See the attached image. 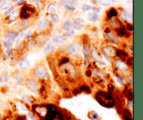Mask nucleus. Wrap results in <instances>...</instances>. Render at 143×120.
I'll return each instance as SVG.
<instances>
[{"label": "nucleus", "mask_w": 143, "mask_h": 120, "mask_svg": "<svg viewBox=\"0 0 143 120\" xmlns=\"http://www.w3.org/2000/svg\"><path fill=\"white\" fill-rule=\"evenodd\" d=\"M36 40H34V39H30V40H28L27 47H29V48H32L34 46H36Z\"/></svg>", "instance_id": "31"}, {"label": "nucleus", "mask_w": 143, "mask_h": 120, "mask_svg": "<svg viewBox=\"0 0 143 120\" xmlns=\"http://www.w3.org/2000/svg\"><path fill=\"white\" fill-rule=\"evenodd\" d=\"M57 5L55 3H51L48 7V12H54L57 11Z\"/></svg>", "instance_id": "22"}, {"label": "nucleus", "mask_w": 143, "mask_h": 120, "mask_svg": "<svg viewBox=\"0 0 143 120\" xmlns=\"http://www.w3.org/2000/svg\"><path fill=\"white\" fill-rule=\"evenodd\" d=\"M75 34V31L73 29H68L65 32V35L66 36H72Z\"/></svg>", "instance_id": "32"}, {"label": "nucleus", "mask_w": 143, "mask_h": 120, "mask_svg": "<svg viewBox=\"0 0 143 120\" xmlns=\"http://www.w3.org/2000/svg\"><path fill=\"white\" fill-rule=\"evenodd\" d=\"M15 6H11V7H10L5 12V15H8V14H10L11 13H12V12L13 11V10L15 9Z\"/></svg>", "instance_id": "37"}, {"label": "nucleus", "mask_w": 143, "mask_h": 120, "mask_svg": "<svg viewBox=\"0 0 143 120\" xmlns=\"http://www.w3.org/2000/svg\"><path fill=\"white\" fill-rule=\"evenodd\" d=\"M52 19L53 22L55 23H57L59 21V16L57 14H53L52 16Z\"/></svg>", "instance_id": "35"}, {"label": "nucleus", "mask_w": 143, "mask_h": 120, "mask_svg": "<svg viewBox=\"0 0 143 120\" xmlns=\"http://www.w3.org/2000/svg\"><path fill=\"white\" fill-rule=\"evenodd\" d=\"M72 23L70 21H67L66 23L64 24V30H68V29H71V27L72 26Z\"/></svg>", "instance_id": "26"}, {"label": "nucleus", "mask_w": 143, "mask_h": 120, "mask_svg": "<svg viewBox=\"0 0 143 120\" xmlns=\"http://www.w3.org/2000/svg\"><path fill=\"white\" fill-rule=\"evenodd\" d=\"M71 27L73 29H76V30H81L84 27L83 24H76V23H72Z\"/></svg>", "instance_id": "25"}, {"label": "nucleus", "mask_w": 143, "mask_h": 120, "mask_svg": "<svg viewBox=\"0 0 143 120\" xmlns=\"http://www.w3.org/2000/svg\"><path fill=\"white\" fill-rule=\"evenodd\" d=\"M24 36H25V34L24 33H20V34H18L17 36H16V40H15V42H16V44H19L20 43V41L22 40V39L24 38Z\"/></svg>", "instance_id": "23"}, {"label": "nucleus", "mask_w": 143, "mask_h": 120, "mask_svg": "<svg viewBox=\"0 0 143 120\" xmlns=\"http://www.w3.org/2000/svg\"><path fill=\"white\" fill-rule=\"evenodd\" d=\"M75 23L76 24H83L84 23V20L82 18H76L75 20Z\"/></svg>", "instance_id": "38"}, {"label": "nucleus", "mask_w": 143, "mask_h": 120, "mask_svg": "<svg viewBox=\"0 0 143 120\" xmlns=\"http://www.w3.org/2000/svg\"><path fill=\"white\" fill-rule=\"evenodd\" d=\"M64 40H66V37L63 35H57L52 39V42L56 43H60L64 42Z\"/></svg>", "instance_id": "13"}, {"label": "nucleus", "mask_w": 143, "mask_h": 120, "mask_svg": "<svg viewBox=\"0 0 143 120\" xmlns=\"http://www.w3.org/2000/svg\"><path fill=\"white\" fill-rule=\"evenodd\" d=\"M29 12H34V8L29 6H23L20 11V16L23 19H27L30 16Z\"/></svg>", "instance_id": "3"}, {"label": "nucleus", "mask_w": 143, "mask_h": 120, "mask_svg": "<svg viewBox=\"0 0 143 120\" xmlns=\"http://www.w3.org/2000/svg\"><path fill=\"white\" fill-rule=\"evenodd\" d=\"M117 16V11L114 8H112L110 10H109V11L108 13V17H110V18Z\"/></svg>", "instance_id": "20"}, {"label": "nucleus", "mask_w": 143, "mask_h": 120, "mask_svg": "<svg viewBox=\"0 0 143 120\" xmlns=\"http://www.w3.org/2000/svg\"></svg>", "instance_id": "57"}, {"label": "nucleus", "mask_w": 143, "mask_h": 120, "mask_svg": "<svg viewBox=\"0 0 143 120\" xmlns=\"http://www.w3.org/2000/svg\"><path fill=\"white\" fill-rule=\"evenodd\" d=\"M115 64L118 69L122 71H126L128 69V66L127 65L126 63L124 62L121 60H115Z\"/></svg>", "instance_id": "4"}, {"label": "nucleus", "mask_w": 143, "mask_h": 120, "mask_svg": "<svg viewBox=\"0 0 143 120\" xmlns=\"http://www.w3.org/2000/svg\"><path fill=\"white\" fill-rule=\"evenodd\" d=\"M34 73L36 77L39 78H45L48 76V73L47 71V69H45L44 66H38L36 67L35 71H34Z\"/></svg>", "instance_id": "2"}, {"label": "nucleus", "mask_w": 143, "mask_h": 120, "mask_svg": "<svg viewBox=\"0 0 143 120\" xmlns=\"http://www.w3.org/2000/svg\"><path fill=\"white\" fill-rule=\"evenodd\" d=\"M91 1H92L93 4H96V1H97V0H91Z\"/></svg>", "instance_id": "51"}, {"label": "nucleus", "mask_w": 143, "mask_h": 120, "mask_svg": "<svg viewBox=\"0 0 143 120\" xmlns=\"http://www.w3.org/2000/svg\"><path fill=\"white\" fill-rule=\"evenodd\" d=\"M103 52H104V53L107 56H109V57L110 56H113L115 55V50L112 47H110V46L104 48H103Z\"/></svg>", "instance_id": "14"}, {"label": "nucleus", "mask_w": 143, "mask_h": 120, "mask_svg": "<svg viewBox=\"0 0 143 120\" xmlns=\"http://www.w3.org/2000/svg\"><path fill=\"white\" fill-rule=\"evenodd\" d=\"M26 3V1H25V0H20V1H18L17 2V6H20V5H22L23 4H25Z\"/></svg>", "instance_id": "44"}, {"label": "nucleus", "mask_w": 143, "mask_h": 120, "mask_svg": "<svg viewBox=\"0 0 143 120\" xmlns=\"http://www.w3.org/2000/svg\"><path fill=\"white\" fill-rule=\"evenodd\" d=\"M92 74V71H91L88 70V71H86V75H87V76H88V77H91Z\"/></svg>", "instance_id": "48"}, {"label": "nucleus", "mask_w": 143, "mask_h": 120, "mask_svg": "<svg viewBox=\"0 0 143 120\" xmlns=\"http://www.w3.org/2000/svg\"><path fill=\"white\" fill-rule=\"evenodd\" d=\"M34 4H35V6H36L38 8H41V6H42V3H41V1H36V2L34 3Z\"/></svg>", "instance_id": "40"}, {"label": "nucleus", "mask_w": 143, "mask_h": 120, "mask_svg": "<svg viewBox=\"0 0 143 120\" xmlns=\"http://www.w3.org/2000/svg\"><path fill=\"white\" fill-rule=\"evenodd\" d=\"M9 79V75L7 72H4L0 75V82H6Z\"/></svg>", "instance_id": "18"}, {"label": "nucleus", "mask_w": 143, "mask_h": 120, "mask_svg": "<svg viewBox=\"0 0 143 120\" xmlns=\"http://www.w3.org/2000/svg\"><path fill=\"white\" fill-rule=\"evenodd\" d=\"M108 36L110 38V39H111L113 42H115V43H117L118 42V39H117V38L116 37L115 34H112V33L110 32V33L108 34Z\"/></svg>", "instance_id": "28"}, {"label": "nucleus", "mask_w": 143, "mask_h": 120, "mask_svg": "<svg viewBox=\"0 0 143 120\" xmlns=\"http://www.w3.org/2000/svg\"><path fill=\"white\" fill-rule=\"evenodd\" d=\"M127 65L131 66H133V58H129L127 59Z\"/></svg>", "instance_id": "41"}, {"label": "nucleus", "mask_w": 143, "mask_h": 120, "mask_svg": "<svg viewBox=\"0 0 143 120\" xmlns=\"http://www.w3.org/2000/svg\"><path fill=\"white\" fill-rule=\"evenodd\" d=\"M64 8L66 9V10H68V11H73L76 10V8H75V7L70 6V5H68V4L64 5Z\"/></svg>", "instance_id": "36"}, {"label": "nucleus", "mask_w": 143, "mask_h": 120, "mask_svg": "<svg viewBox=\"0 0 143 120\" xmlns=\"http://www.w3.org/2000/svg\"><path fill=\"white\" fill-rule=\"evenodd\" d=\"M17 120H26V118H25V117H24V116H20V117H18Z\"/></svg>", "instance_id": "50"}, {"label": "nucleus", "mask_w": 143, "mask_h": 120, "mask_svg": "<svg viewBox=\"0 0 143 120\" xmlns=\"http://www.w3.org/2000/svg\"><path fill=\"white\" fill-rule=\"evenodd\" d=\"M126 28L128 29L129 31H132V30H133L132 24H127Z\"/></svg>", "instance_id": "47"}, {"label": "nucleus", "mask_w": 143, "mask_h": 120, "mask_svg": "<svg viewBox=\"0 0 143 120\" xmlns=\"http://www.w3.org/2000/svg\"><path fill=\"white\" fill-rule=\"evenodd\" d=\"M120 15H121V16L122 18H124V20H126L127 21H128V22H130V23H131L133 20H132V17L131 16V15L128 13L126 11H124V10H122L120 12Z\"/></svg>", "instance_id": "12"}, {"label": "nucleus", "mask_w": 143, "mask_h": 120, "mask_svg": "<svg viewBox=\"0 0 143 120\" xmlns=\"http://www.w3.org/2000/svg\"><path fill=\"white\" fill-rule=\"evenodd\" d=\"M89 10H92V7L89 5H83L82 6V11L83 12H87Z\"/></svg>", "instance_id": "33"}, {"label": "nucleus", "mask_w": 143, "mask_h": 120, "mask_svg": "<svg viewBox=\"0 0 143 120\" xmlns=\"http://www.w3.org/2000/svg\"><path fill=\"white\" fill-rule=\"evenodd\" d=\"M101 4L105 6H108L111 5L112 4H113L115 2L114 0H100Z\"/></svg>", "instance_id": "21"}, {"label": "nucleus", "mask_w": 143, "mask_h": 120, "mask_svg": "<svg viewBox=\"0 0 143 120\" xmlns=\"http://www.w3.org/2000/svg\"><path fill=\"white\" fill-rule=\"evenodd\" d=\"M0 51H1V48H0Z\"/></svg>", "instance_id": "56"}, {"label": "nucleus", "mask_w": 143, "mask_h": 120, "mask_svg": "<svg viewBox=\"0 0 143 120\" xmlns=\"http://www.w3.org/2000/svg\"><path fill=\"white\" fill-rule=\"evenodd\" d=\"M77 50H78V46L76 43H72L71 45L68 46V48L67 49L68 54H70L71 55H75L77 52Z\"/></svg>", "instance_id": "8"}, {"label": "nucleus", "mask_w": 143, "mask_h": 120, "mask_svg": "<svg viewBox=\"0 0 143 120\" xmlns=\"http://www.w3.org/2000/svg\"><path fill=\"white\" fill-rule=\"evenodd\" d=\"M96 99L102 106L106 108H112L116 105L115 100L110 92H97L96 94Z\"/></svg>", "instance_id": "1"}, {"label": "nucleus", "mask_w": 143, "mask_h": 120, "mask_svg": "<svg viewBox=\"0 0 143 120\" xmlns=\"http://www.w3.org/2000/svg\"><path fill=\"white\" fill-rule=\"evenodd\" d=\"M11 4H12V0H4L1 5V8L2 10L8 9L11 7Z\"/></svg>", "instance_id": "16"}, {"label": "nucleus", "mask_w": 143, "mask_h": 120, "mask_svg": "<svg viewBox=\"0 0 143 120\" xmlns=\"http://www.w3.org/2000/svg\"><path fill=\"white\" fill-rule=\"evenodd\" d=\"M54 49H55L54 43L52 42V40H50L46 44V47H45V52L46 54H48V53H50L51 52L53 51Z\"/></svg>", "instance_id": "10"}, {"label": "nucleus", "mask_w": 143, "mask_h": 120, "mask_svg": "<svg viewBox=\"0 0 143 120\" xmlns=\"http://www.w3.org/2000/svg\"><path fill=\"white\" fill-rule=\"evenodd\" d=\"M17 34H18L15 32H9L6 35V40L10 41L11 43H13L16 40V38Z\"/></svg>", "instance_id": "6"}, {"label": "nucleus", "mask_w": 143, "mask_h": 120, "mask_svg": "<svg viewBox=\"0 0 143 120\" xmlns=\"http://www.w3.org/2000/svg\"><path fill=\"white\" fill-rule=\"evenodd\" d=\"M122 115H123V118H124V120H133L131 112L128 109L123 110V111H122Z\"/></svg>", "instance_id": "11"}, {"label": "nucleus", "mask_w": 143, "mask_h": 120, "mask_svg": "<svg viewBox=\"0 0 143 120\" xmlns=\"http://www.w3.org/2000/svg\"><path fill=\"white\" fill-rule=\"evenodd\" d=\"M4 45L6 47V48L8 49V50H11V48H12V43H11L10 41H8V40H5L4 42Z\"/></svg>", "instance_id": "29"}, {"label": "nucleus", "mask_w": 143, "mask_h": 120, "mask_svg": "<svg viewBox=\"0 0 143 120\" xmlns=\"http://www.w3.org/2000/svg\"><path fill=\"white\" fill-rule=\"evenodd\" d=\"M89 117L92 120H97L99 119V115L94 111H91L89 112Z\"/></svg>", "instance_id": "19"}, {"label": "nucleus", "mask_w": 143, "mask_h": 120, "mask_svg": "<svg viewBox=\"0 0 143 120\" xmlns=\"http://www.w3.org/2000/svg\"><path fill=\"white\" fill-rule=\"evenodd\" d=\"M127 2H128V4H131V3H132V0H127Z\"/></svg>", "instance_id": "52"}, {"label": "nucleus", "mask_w": 143, "mask_h": 120, "mask_svg": "<svg viewBox=\"0 0 143 120\" xmlns=\"http://www.w3.org/2000/svg\"><path fill=\"white\" fill-rule=\"evenodd\" d=\"M126 96L129 101H133V92L131 89H129V90L128 91V92L126 93Z\"/></svg>", "instance_id": "34"}, {"label": "nucleus", "mask_w": 143, "mask_h": 120, "mask_svg": "<svg viewBox=\"0 0 143 120\" xmlns=\"http://www.w3.org/2000/svg\"><path fill=\"white\" fill-rule=\"evenodd\" d=\"M19 14H20V11L18 9H16V10H14L13 11L10 13V16H9V17H8V20L10 21H14L16 20L17 18L19 16Z\"/></svg>", "instance_id": "15"}, {"label": "nucleus", "mask_w": 143, "mask_h": 120, "mask_svg": "<svg viewBox=\"0 0 143 120\" xmlns=\"http://www.w3.org/2000/svg\"><path fill=\"white\" fill-rule=\"evenodd\" d=\"M87 18H88L89 20H90V21H97V20H99V16L97 13L92 12V13H88Z\"/></svg>", "instance_id": "17"}, {"label": "nucleus", "mask_w": 143, "mask_h": 120, "mask_svg": "<svg viewBox=\"0 0 143 120\" xmlns=\"http://www.w3.org/2000/svg\"><path fill=\"white\" fill-rule=\"evenodd\" d=\"M92 10L94 11V13H98L100 12V8H97V7H92Z\"/></svg>", "instance_id": "45"}, {"label": "nucleus", "mask_w": 143, "mask_h": 120, "mask_svg": "<svg viewBox=\"0 0 143 120\" xmlns=\"http://www.w3.org/2000/svg\"><path fill=\"white\" fill-rule=\"evenodd\" d=\"M117 34L119 36H124V35L126 34V32L125 30L124 27H120L117 30Z\"/></svg>", "instance_id": "24"}, {"label": "nucleus", "mask_w": 143, "mask_h": 120, "mask_svg": "<svg viewBox=\"0 0 143 120\" xmlns=\"http://www.w3.org/2000/svg\"><path fill=\"white\" fill-rule=\"evenodd\" d=\"M3 1H4V0H0V3H1V2H2Z\"/></svg>", "instance_id": "53"}, {"label": "nucleus", "mask_w": 143, "mask_h": 120, "mask_svg": "<svg viewBox=\"0 0 143 120\" xmlns=\"http://www.w3.org/2000/svg\"><path fill=\"white\" fill-rule=\"evenodd\" d=\"M20 69H23V70L27 69L30 67V62L27 57H25L20 62Z\"/></svg>", "instance_id": "7"}, {"label": "nucleus", "mask_w": 143, "mask_h": 120, "mask_svg": "<svg viewBox=\"0 0 143 120\" xmlns=\"http://www.w3.org/2000/svg\"><path fill=\"white\" fill-rule=\"evenodd\" d=\"M1 71V69H0V71Z\"/></svg>", "instance_id": "54"}, {"label": "nucleus", "mask_w": 143, "mask_h": 120, "mask_svg": "<svg viewBox=\"0 0 143 120\" xmlns=\"http://www.w3.org/2000/svg\"><path fill=\"white\" fill-rule=\"evenodd\" d=\"M49 24V20H48V19H44V20H43L42 21H41V22L39 23L38 27H39V29H41V30H44V29H47L48 27Z\"/></svg>", "instance_id": "9"}, {"label": "nucleus", "mask_w": 143, "mask_h": 120, "mask_svg": "<svg viewBox=\"0 0 143 120\" xmlns=\"http://www.w3.org/2000/svg\"><path fill=\"white\" fill-rule=\"evenodd\" d=\"M28 116L31 118V120H35L36 119V117L32 113H29V114H28Z\"/></svg>", "instance_id": "46"}, {"label": "nucleus", "mask_w": 143, "mask_h": 120, "mask_svg": "<svg viewBox=\"0 0 143 120\" xmlns=\"http://www.w3.org/2000/svg\"><path fill=\"white\" fill-rule=\"evenodd\" d=\"M78 0H67V1L71 4V5H73L75 4H76Z\"/></svg>", "instance_id": "43"}, {"label": "nucleus", "mask_w": 143, "mask_h": 120, "mask_svg": "<svg viewBox=\"0 0 143 120\" xmlns=\"http://www.w3.org/2000/svg\"><path fill=\"white\" fill-rule=\"evenodd\" d=\"M108 88H109V92H112L115 90V87L112 85V84L108 85Z\"/></svg>", "instance_id": "42"}, {"label": "nucleus", "mask_w": 143, "mask_h": 120, "mask_svg": "<svg viewBox=\"0 0 143 120\" xmlns=\"http://www.w3.org/2000/svg\"><path fill=\"white\" fill-rule=\"evenodd\" d=\"M27 87L29 89L32 91H36L39 89V85L38 83L33 80H29L27 82Z\"/></svg>", "instance_id": "5"}, {"label": "nucleus", "mask_w": 143, "mask_h": 120, "mask_svg": "<svg viewBox=\"0 0 143 120\" xmlns=\"http://www.w3.org/2000/svg\"><path fill=\"white\" fill-rule=\"evenodd\" d=\"M80 92H85L87 93H90L91 91H90V89L89 88V87L86 85H83L80 87V89H79Z\"/></svg>", "instance_id": "30"}, {"label": "nucleus", "mask_w": 143, "mask_h": 120, "mask_svg": "<svg viewBox=\"0 0 143 120\" xmlns=\"http://www.w3.org/2000/svg\"><path fill=\"white\" fill-rule=\"evenodd\" d=\"M61 1V4H62V5H66L67 4V0H60Z\"/></svg>", "instance_id": "49"}, {"label": "nucleus", "mask_w": 143, "mask_h": 120, "mask_svg": "<svg viewBox=\"0 0 143 120\" xmlns=\"http://www.w3.org/2000/svg\"><path fill=\"white\" fill-rule=\"evenodd\" d=\"M13 1H17V0H13Z\"/></svg>", "instance_id": "55"}, {"label": "nucleus", "mask_w": 143, "mask_h": 120, "mask_svg": "<svg viewBox=\"0 0 143 120\" xmlns=\"http://www.w3.org/2000/svg\"><path fill=\"white\" fill-rule=\"evenodd\" d=\"M32 34L31 32H28V33H27L24 36V38L25 39H29L32 38Z\"/></svg>", "instance_id": "39"}, {"label": "nucleus", "mask_w": 143, "mask_h": 120, "mask_svg": "<svg viewBox=\"0 0 143 120\" xmlns=\"http://www.w3.org/2000/svg\"><path fill=\"white\" fill-rule=\"evenodd\" d=\"M28 24H29V22H27V21H25V22L20 23L19 24L18 27H17V29L20 30V29H22L23 28H25L28 25Z\"/></svg>", "instance_id": "27"}]
</instances>
